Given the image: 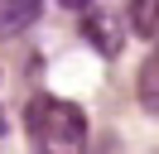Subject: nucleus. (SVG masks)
I'll return each instance as SVG.
<instances>
[{
    "mask_svg": "<svg viewBox=\"0 0 159 154\" xmlns=\"http://www.w3.org/2000/svg\"><path fill=\"white\" fill-rule=\"evenodd\" d=\"M135 92H140V106H145L149 116H159V43H154V53L140 63V82H135Z\"/></svg>",
    "mask_w": 159,
    "mask_h": 154,
    "instance_id": "f03ea898",
    "label": "nucleus"
},
{
    "mask_svg": "<svg viewBox=\"0 0 159 154\" xmlns=\"http://www.w3.org/2000/svg\"><path fill=\"white\" fill-rule=\"evenodd\" d=\"M87 38L101 43V53H116V48H120V38H116V29H111L106 15H101V19H87Z\"/></svg>",
    "mask_w": 159,
    "mask_h": 154,
    "instance_id": "39448f33",
    "label": "nucleus"
},
{
    "mask_svg": "<svg viewBox=\"0 0 159 154\" xmlns=\"http://www.w3.org/2000/svg\"><path fill=\"white\" fill-rule=\"evenodd\" d=\"M58 5H63V10H87L92 0H58Z\"/></svg>",
    "mask_w": 159,
    "mask_h": 154,
    "instance_id": "423d86ee",
    "label": "nucleus"
},
{
    "mask_svg": "<svg viewBox=\"0 0 159 154\" xmlns=\"http://www.w3.org/2000/svg\"><path fill=\"white\" fill-rule=\"evenodd\" d=\"M39 19V0H0V34H20Z\"/></svg>",
    "mask_w": 159,
    "mask_h": 154,
    "instance_id": "7ed1b4c3",
    "label": "nucleus"
},
{
    "mask_svg": "<svg viewBox=\"0 0 159 154\" xmlns=\"http://www.w3.org/2000/svg\"><path fill=\"white\" fill-rule=\"evenodd\" d=\"M130 29L140 38H159V0H130Z\"/></svg>",
    "mask_w": 159,
    "mask_h": 154,
    "instance_id": "20e7f679",
    "label": "nucleus"
},
{
    "mask_svg": "<svg viewBox=\"0 0 159 154\" xmlns=\"http://www.w3.org/2000/svg\"><path fill=\"white\" fill-rule=\"evenodd\" d=\"M24 130L39 154H87V116L63 96H34L24 111Z\"/></svg>",
    "mask_w": 159,
    "mask_h": 154,
    "instance_id": "f257e3e1",
    "label": "nucleus"
},
{
    "mask_svg": "<svg viewBox=\"0 0 159 154\" xmlns=\"http://www.w3.org/2000/svg\"><path fill=\"white\" fill-rule=\"evenodd\" d=\"M0 135H5V116H0Z\"/></svg>",
    "mask_w": 159,
    "mask_h": 154,
    "instance_id": "0eeeda50",
    "label": "nucleus"
}]
</instances>
